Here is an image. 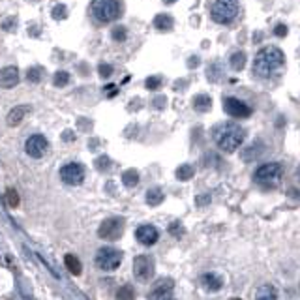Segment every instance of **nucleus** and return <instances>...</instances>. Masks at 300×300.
I'll list each match as a JSON object with an SVG mask.
<instances>
[{"label":"nucleus","instance_id":"obj_1","mask_svg":"<svg viewBox=\"0 0 300 300\" xmlns=\"http://www.w3.org/2000/svg\"><path fill=\"white\" fill-rule=\"evenodd\" d=\"M285 62V55L280 47L266 45L253 58V72L259 77H272Z\"/></svg>","mask_w":300,"mask_h":300},{"label":"nucleus","instance_id":"obj_2","mask_svg":"<svg viewBox=\"0 0 300 300\" xmlns=\"http://www.w3.org/2000/svg\"><path fill=\"white\" fill-rule=\"evenodd\" d=\"M212 137H214L216 145L220 147V150L231 154L242 147L244 139H246V130H242L234 122H224L214 130Z\"/></svg>","mask_w":300,"mask_h":300},{"label":"nucleus","instance_id":"obj_3","mask_svg":"<svg viewBox=\"0 0 300 300\" xmlns=\"http://www.w3.org/2000/svg\"><path fill=\"white\" fill-rule=\"evenodd\" d=\"M283 178V167L281 163H262L261 167L255 169L253 173V180L255 184H259L261 188H276Z\"/></svg>","mask_w":300,"mask_h":300},{"label":"nucleus","instance_id":"obj_4","mask_svg":"<svg viewBox=\"0 0 300 300\" xmlns=\"http://www.w3.org/2000/svg\"><path fill=\"white\" fill-rule=\"evenodd\" d=\"M120 2L118 0H92L90 11L98 23H111L120 17Z\"/></svg>","mask_w":300,"mask_h":300},{"label":"nucleus","instance_id":"obj_5","mask_svg":"<svg viewBox=\"0 0 300 300\" xmlns=\"http://www.w3.org/2000/svg\"><path fill=\"white\" fill-rule=\"evenodd\" d=\"M238 11H240V6L236 0H214V4L210 8V17L214 23L227 25V23L234 21Z\"/></svg>","mask_w":300,"mask_h":300},{"label":"nucleus","instance_id":"obj_6","mask_svg":"<svg viewBox=\"0 0 300 300\" xmlns=\"http://www.w3.org/2000/svg\"><path fill=\"white\" fill-rule=\"evenodd\" d=\"M94 262L98 268H102L105 272H111V270H116L120 266L122 262V252L120 250H114V248H100L96 252V257H94Z\"/></svg>","mask_w":300,"mask_h":300},{"label":"nucleus","instance_id":"obj_7","mask_svg":"<svg viewBox=\"0 0 300 300\" xmlns=\"http://www.w3.org/2000/svg\"><path fill=\"white\" fill-rule=\"evenodd\" d=\"M122 231H124V220L122 218H107L100 225L98 236L103 240H116V238H120Z\"/></svg>","mask_w":300,"mask_h":300},{"label":"nucleus","instance_id":"obj_8","mask_svg":"<svg viewBox=\"0 0 300 300\" xmlns=\"http://www.w3.org/2000/svg\"><path fill=\"white\" fill-rule=\"evenodd\" d=\"M84 165L81 163H66L64 167L60 169V178H62V182L66 184H70V186H79L81 182L84 180Z\"/></svg>","mask_w":300,"mask_h":300},{"label":"nucleus","instance_id":"obj_9","mask_svg":"<svg viewBox=\"0 0 300 300\" xmlns=\"http://www.w3.org/2000/svg\"><path fill=\"white\" fill-rule=\"evenodd\" d=\"M154 274V259L150 255H137L133 261V276L139 281H147Z\"/></svg>","mask_w":300,"mask_h":300},{"label":"nucleus","instance_id":"obj_10","mask_svg":"<svg viewBox=\"0 0 300 300\" xmlns=\"http://www.w3.org/2000/svg\"><path fill=\"white\" fill-rule=\"evenodd\" d=\"M224 111L229 116H234V118H248V116H252V107L246 102H242V100H238V98H225Z\"/></svg>","mask_w":300,"mask_h":300},{"label":"nucleus","instance_id":"obj_11","mask_svg":"<svg viewBox=\"0 0 300 300\" xmlns=\"http://www.w3.org/2000/svg\"><path fill=\"white\" fill-rule=\"evenodd\" d=\"M47 149H49V143L43 135H30L25 143V150H27V154L30 158H41V156H45Z\"/></svg>","mask_w":300,"mask_h":300},{"label":"nucleus","instance_id":"obj_12","mask_svg":"<svg viewBox=\"0 0 300 300\" xmlns=\"http://www.w3.org/2000/svg\"><path fill=\"white\" fill-rule=\"evenodd\" d=\"M150 300H169L173 299V280L163 278L154 283V287L149 295Z\"/></svg>","mask_w":300,"mask_h":300},{"label":"nucleus","instance_id":"obj_13","mask_svg":"<svg viewBox=\"0 0 300 300\" xmlns=\"http://www.w3.org/2000/svg\"><path fill=\"white\" fill-rule=\"evenodd\" d=\"M158 229L154 227V225H141L137 227V231H135V238H137V242L143 244V246H152V244L158 242Z\"/></svg>","mask_w":300,"mask_h":300},{"label":"nucleus","instance_id":"obj_14","mask_svg":"<svg viewBox=\"0 0 300 300\" xmlns=\"http://www.w3.org/2000/svg\"><path fill=\"white\" fill-rule=\"evenodd\" d=\"M19 83V70L15 66H6L0 70V86L2 88H13Z\"/></svg>","mask_w":300,"mask_h":300},{"label":"nucleus","instance_id":"obj_15","mask_svg":"<svg viewBox=\"0 0 300 300\" xmlns=\"http://www.w3.org/2000/svg\"><path fill=\"white\" fill-rule=\"evenodd\" d=\"M28 112H30V107L28 105H17V107H13L11 111L8 112V126H19L21 122L25 120V116H27Z\"/></svg>","mask_w":300,"mask_h":300},{"label":"nucleus","instance_id":"obj_16","mask_svg":"<svg viewBox=\"0 0 300 300\" xmlns=\"http://www.w3.org/2000/svg\"><path fill=\"white\" fill-rule=\"evenodd\" d=\"M201 283H203V287L206 291H220L224 287V280L214 274V272H208V274H203V278H201Z\"/></svg>","mask_w":300,"mask_h":300},{"label":"nucleus","instance_id":"obj_17","mask_svg":"<svg viewBox=\"0 0 300 300\" xmlns=\"http://www.w3.org/2000/svg\"><path fill=\"white\" fill-rule=\"evenodd\" d=\"M261 154H262L261 141H255V143H252L250 147H246V149L242 150V158L246 159V161H253L255 158H259Z\"/></svg>","mask_w":300,"mask_h":300},{"label":"nucleus","instance_id":"obj_18","mask_svg":"<svg viewBox=\"0 0 300 300\" xmlns=\"http://www.w3.org/2000/svg\"><path fill=\"white\" fill-rule=\"evenodd\" d=\"M212 107V98L206 96V94H199L193 98V109L199 112H206L208 109Z\"/></svg>","mask_w":300,"mask_h":300},{"label":"nucleus","instance_id":"obj_19","mask_svg":"<svg viewBox=\"0 0 300 300\" xmlns=\"http://www.w3.org/2000/svg\"><path fill=\"white\" fill-rule=\"evenodd\" d=\"M173 25H175V21H173V17H171V15H167V13H159V15H156V17H154V27L158 28V30L167 32V30H171V28H173Z\"/></svg>","mask_w":300,"mask_h":300},{"label":"nucleus","instance_id":"obj_20","mask_svg":"<svg viewBox=\"0 0 300 300\" xmlns=\"http://www.w3.org/2000/svg\"><path fill=\"white\" fill-rule=\"evenodd\" d=\"M64 262H66V268L72 272V274H75V276H79V274H81V270H83L81 261H79L75 255H72V253H68V255H66Z\"/></svg>","mask_w":300,"mask_h":300},{"label":"nucleus","instance_id":"obj_21","mask_svg":"<svg viewBox=\"0 0 300 300\" xmlns=\"http://www.w3.org/2000/svg\"><path fill=\"white\" fill-rule=\"evenodd\" d=\"M255 300H278V291L274 285H262Z\"/></svg>","mask_w":300,"mask_h":300},{"label":"nucleus","instance_id":"obj_22","mask_svg":"<svg viewBox=\"0 0 300 300\" xmlns=\"http://www.w3.org/2000/svg\"><path fill=\"white\" fill-rule=\"evenodd\" d=\"M122 182H124V186L126 188H133L139 184V173L135 171V169H128V171H124V175H122Z\"/></svg>","mask_w":300,"mask_h":300},{"label":"nucleus","instance_id":"obj_23","mask_svg":"<svg viewBox=\"0 0 300 300\" xmlns=\"http://www.w3.org/2000/svg\"><path fill=\"white\" fill-rule=\"evenodd\" d=\"M163 191H161V189H159V188H152V189H149V191H147V197H145V199H147V203H149L150 206H158L159 203H161V201H163Z\"/></svg>","mask_w":300,"mask_h":300},{"label":"nucleus","instance_id":"obj_24","mask_svg":"<svg viewBox=\"0 0 300 300\" xmlns=\"http://www.w3.org/2000/svg\"><path fill=\"white\" fill-rule=\"evenodd\" d=\"M229 62H231V68H233V70L240 72V70L244 68V64H246V55H244L242 51H236V53L231 56V60H229Z\"/></svg>","mask_w":300,"mask_h":300},{"label":"nucleus","instance_id":"obj_25","mask_svg":"<svg viewBox=\"0 0 300 300\" xmlns=\"http://www.w3.org/2000/svg\"><path fill=\"white\" fill-rule=\"evenodd\" d=\"M68 83H70V74H68V72H64V70L56 72L55 77H53V84H55V86H58V88H64Z\"/></svg>","mask_w":300,"mask_h":300},{"label":"nucleus","instance_id":"obj_26","mask_svg":"<svg viewBox=\"0 0 300 300\" xmlns=\"http://www.w3.org/2000/svg\"><path fill=\"white\" fill-rule=\"evenodd\" d=\"M193 167L191 165H188V163H184V165H180V167L177 169V178L178 180H189V178L193 177Z\"/></svg>","mask_w":300,"mask_h":300},{"label":"nucleus","instance_id":"obj_27","mask_svg":"<svg viewBox=\"0 0 300 300\" xmlns=\"http://www.w3.org/2000/svg\"><path fill=\"white\" fill-rule=\"evenodd\" d=\"M41 77H43V68L34 66V68H30V70L27 72V79L30 81V83H39V81H41Z\"/></svg>","mask_w":300,"mask_h":300},{"label":"nucleus","instance_id":"obj_28","mask_svg":"<svg viewBox=\"0 0 300 300\" xmlns=\"http://www.w3.org/2000/svg\"><path fill=\"white\" fill-rule=\"evenodd\" d=\"M111 38L114 41H118V43L126 41V38H128V30H126V27H114L111 30Z\"/></svg>","mask_w":300,"mask_h":300},{"label":"nucleus","instance_id":"obj_29","mask_svg":"<svg viewBox=\"0 0 300 300\" xmlns=\"http://www.w3.org/2000/svg\"><path fill=\"white\" fill-rule=\"evenodd\" d=\"M135 299V293L131 289L130 285H124L120 287V291L116 293V300H133Z\"/></svg>","mask_w":300,"mask_h":300},{"label":"nucleus","instance_id":"obj_30","mask_svg":"<svg viewBox=\"0 0 300 300\" xmlns=\"http://www.w3.org/2000/svg\"><path fill=\"white\" fill-rule=\"evenodd\" d=\"M145 86H147L149 90H158L159 86H161V77H159V75H152V77H147V81H145Z\"/></svg>","mask_w":300,"mask_h":300},{"label":"nucleus","instance_id":"obj_31","mask_svg":"<svg viewBox=\"0 0 300 300\" xmlns=\"http://www.w3.org/2000/svg\"><path fill=\"white\" fill-rule=\"evenodd\" d=\"M6 203H8L11 208H17L19 206V193L15 189H8V191H6Z\"/></svg>","mask_w":300,"mask_h":300},{"label":"nucleus","instance_id":"obj_32","mask_svg":"<svg viewBox=\"0 0 300 300\" xmlns=\"http://www.w3.org/2000/svg\"><path fill=\"white\" fill-rule=\"evenodd\" d=\"M66 6L64 4H58V6H55L53 8V19H56V21H60V19H66L68 17V11H66Z\"/></svg>","mask_w":300,"mask_h":300},{"label":"nucleus","instance_id":"obj_33","mask_svg":"<svg viewBox=\"0 0 300 300\" xmlns=\"http://www.w3.org/2000/svg\"><path fill=\"white\" fill-rule=\"evenodd\" d=\"M98 74L102 79H109L112 75V66L111 64H100L98 66Z\"/></svg>","mask_w":300,"mask_h":300},{"label":"nucleus","instance_id":"obj_34","mask_svg":"<svg viewBox=\"0 0 300 300\" xmlns=\"http://www.w3.org/2000/svg\"><path fill=\"white\" fill-rule=\"evenodd\" d=\"M109 165H111V161H109V158H107V156H102V158L96 159V169H100V171H105Z\"/></svg>","mask_w":300,"mask_h":300},{"label":"nucleus","instance_id":"obj_35","mask_svg":"<svg viewBox=\"0 0 300 300\" xmlns=\"http://www.w3.org/2000/svg\"><path fill=\"white\" fill-rule=\"evenodd\" d=\"M276 34H278V36H285V34H287V27H285V25H278V27H276Z\"/></svg>","mask_w":300,"mask_h":300},{"label":"nucleus","instance_id":"obj_36","mask_svg":"<svg viewBox=\"0 0 300 300\" xmlns=\"http://www.w3.org/2000/svg\"><path fill=\"white\" fill-rule=\"evenodd\" d=\"M169 231H171L173 234H177V233H180V231H182V227H180V224H171Z\"/></svg>","mask_w":300,"mask_h":300},{"label":"nucleus","instance_id":"obj_37","mask_svg":"<svg viewBox=\"0 0 300 300\" xmlns=\"http://www.w3.org/2000/svg\"><path fill=\"white\" fill-rule=\"evenodd\" d=\"M154 105H156V107H163V105H165V98H163V96H161V98H156V100H154Z\"/></svg>","mask_w":300,"mask_h":300},{"label":"nucleus","instance_id":"obj_38","mask_svg":"<svg viewBox=\"0 0 300 300\" xmlns=\"http://www.w3.org/2000/svg\"><path fill=\"white\" fill-rule=\"evenodd\" d=\"M189 66H197L199 64V58H189V62H188Z\"/></svg>","mask_w":300,"mask_h":300},{"label":"nucleus","instance_id":"obj_39","mask_svg":"<svg viewBox=\"0 0 300 300\" xmlns=\"http://www.w3.org/2000/svg\"><path fill=\"white\" fill-rule=\"evenodd\" d=\"M64 139L66 141H70V139L74 141V133H64Z\"/></svg>","mask_w":300,"mask_h":300},{"label":"nucleus","instance_id":"obj_40","mask_svg":"<svg viewBox=\"0 0 300 300\" xmlns=\"http://www.w3.org/2000/svg\"><path fill=\"white\" fill-rule=\"evenodd\" d=\"M165 4H173V2H177V0H163Z\"/></svg>","mask_w":300,"mask_h":300},{"label":"nucleus","instance_id":"obj_41","mask_svg":"<svg viewBox=\"0 0 300 300\" xmlns=\"http://www.w3.org/2000/svg\"><path fill=\"white\" fill-rule=\"evenodd\" d=\"M231 300H242V299H231Z\"/></svg>","mask_w":300,"mask_h":300}]
</instances>
